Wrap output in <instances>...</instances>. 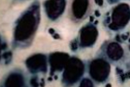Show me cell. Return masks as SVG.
<instances>
[{
    "label": "cell",
    "mask_w": 130,
    "mask_h": 87,
    "mask_svg": "<svg viewBox=\"0 0 130 87\" xmlns=\"http://www.w3.org/2000/svg\"><path fill=\"white\" fill-rule=\"evenodd\" d=\"M39 6L34 4L25 12L17 23L14 37L17 42H24L29 40L37 28L39 20Z\"/></svg>",
    "instance_id": "6da1fadb"
},
{
    "label": "cell",
    "mask_w": 130,
    "mask_h": 87,
    "mask_svg": "<svg viewBox=\"0 0 130 87\" xmlns=\"http://www.w3.org/2000/svg\"><path fill=\"white\" fill-rule=\"evenodd\" d=\"M84 70V65L80 60L76 58H71L64 68L63 79L69 84L75 83L81 77Z\"/></svg>",
    "instance_id": "7a4b0ae2"
},
{
    "label": "cell",
    "mask_w": 130,
    "mask_h": 87,
    "mask_svg": "<svg viewBox=\"0 0 130 87\" xmlns=\"http://www.w3.org/2000/svg\"><path fill=\"white\" fill-rule=\"evenodd\" d=\"M110 67L104 60L98 59L92 62L90 67V73L92 77L96 81L102 82L108 77Z\"/></svg>",
    "instance_id": "3957f363"
},
{
    "label": "cell",
    "mask_w": 130,
    "mask_h": 87,
    "mask_svg": "<svg viewBox=\"0 0 130 87\" xmlns=\"http://www.w3.org/2000/svg\"><path fill=\"white\" fill-rule=\"evenodd\" d=\"M130 19L129 7L126 4H122L115 8L112 14V24L117 30L125 26Z\"/></svg>",
    "instance_id": "277c9868"
},
{
    "label": "cell",
    "mask_w": 130,
    "mask_h": 87,
    "mask_svg": "<svg viewBox=\"0 0 130 87\" xmlns=\"http://www.w3.org/2000/svg\"><path fill=\"white\" fill-rule=\"evenodd\" d=\"M64 1H48L44 3L47 16L52 20L57 19L64 12L66 7Z\"/></svg>",
    "instance_id": "5b68a950"
},
{
    "label": "cell",
    "mask_w": 130,
    "mask_h": 87,
    "mask_svg": "<svg viewBox=\"0 0 130 87\" xmlns=\"http://www.w3.org/2000/svg\"><path fill=\"white\" fill-rule=\"evenodd\" d=\"M26 64L32 72H45L47 70L46 57L43 54H36L29 57L26 60Z\"/></svg>",
    "instance_id": "8992f818"
},
{
    "label": "cell",
    "mask_w": 130,
    "mask_h": 87,
    "mask_svg": "<svg viewBox=\"0 0 130 87\" xmlns=\"http://www.w3.org/2000/svg\"><path fill=\"white\" fill-rule=\"evenodd\" d=\"M69 56L67 53L55 52L50 55L49 61L51 66V73L60 71L64 68L69 61Z\"/></svg>",
    "instance_id": "52a82bcc"
},
{
    "label": "cell",
    "mask_w": 130,
    "mask_h": 87,
    "mask_svg": "<svg viewBox=\"0 0 130 87\" xmlns=\"http://www.w3.org/2000/svg\"><path fill=\"white\" fill-rule=\"evenodd\" d=\"M98 35L96 29L89 26L82 30L80 35V44L83 47L89 46L94 43Z\"/></svg>",
    "instance_id": "ba28073f"
},
{
    "label": "cell",
    "mask_w": 130,
    "mask_h": 87,
    "mask_svg": "<svg viewBox=\"0 0 130 87\" xmlns=\"http://www.w3.org/2000/svg\"><path fill=\"white\" fill-rule=\"evenodd\" d=\"M88 2L86 1H76L72 5V11L76 19H80L86 13L88 8Z\"/></svg>",
    "instance_id": "9c48e42d"
},
{
    "label": "cell",
    "mask_w": 130,
    "mask_h": 87,
    "mask_svg": "<svg viewBox=\"0 0 130 87\" xmlns=\"http://www.w3.org/2000/svg\"><path fill=\"white\" fill-rule=\"evenodd\" d=\"M107 53L111 59L117 60L122 57L123 50L120 45L117 43H112L108 46Z\"/></svg>",
    "instance_id": "30bf717a"
},
{
    "label": "cell",
    "mask_w": 130,
    "mask_h": 87,
    "mask_svg": "<svg viewBox=\"0 0 130 87\" xmlns=\"http://www.w3.org/2000/svg\"><path fill=\"white\" fill-rule=\"evenodd\" d=\"M23 84L24 80L22 76L19 73H12L7 79L5 87H22Z\"/></svg>",
    "instance_id": "8fae6325"
},
{
    "label": "cell",
    "mask_w": 130,
    "mask_h": 87,
    "mask_svg": "<svg viewBox=\"0 0 130 87\" xmlns=\"http://www.w3.org/2000/svg\"><path fill=\"white\" fill-rule=\"evenodd\" d=\"M79 87H93L92 83L89 79H85L80 83Z\"/></svg>",
    "instance_id": "7c38bea8"
},
{
    "label": "cell",
    "mask_w": 130,
    "mask_h": 87,
    "mask_svg": "<svg viewBox=\"0 0 130 87\" xmlns=\"http://www.w3.org/2000/svg\"><path fill=\"white\" fill-rule=\"evenodd\" d=\"M71 47L72 49L73 50H76L77 48L78 45L77 41L76 40H74L71 44Z\"/></svg>",
    "instance_id": "4fadbf2b"
},
{
    "label": "cell",
    "mask_w": 130,
    "mask_h": 87,
    "mask_svg": "<svg viewBox=\"0 0 130 87\" xmlns=\"http://www.w3.org/2000/svg\"><path fill=\"white\" fill-rule=\"evenodd\" d=\"M31 85L33 86L34 87H38L39 86V84L38 83L37 81V79L36 78H32L31 80Z\"/></svg>",
    "instance_id": "5bb4252c"
},
{
    "label": "cell",
    "mask_w": 130,
    "mask_h": 87,
    "mask_svg": "<svg viewBox=\"0 0 130 87\" xmlns=\"http://www.w3.org/2000/svg\"><path fill=\"white\" fill-rule=\"evenodd\" d=\"M12 56V53L10 52H6L3 55V58L5 59H9Z\"/></svg>",
    "instance_id": "9a60e30c"
},
{
    "label": "cell",
    "mask_w": 130,
    "mask_h": 87,
    "mask_svg": "<svg viewBox=\"0 0 130 87\" xmlns=\"http://www.w3.org/2000/svg\"><path fill=\"white\" fill-rule=\"evenodd\" d=\"M7 47V44L5 43H2V44H1V49H5Z\"/></svg>",
    "instance_id": "2e32d148"
},
{
    "label": "cell",
    "mask_w": 130,
    "mask_h": 87,
    "mask_svg": "<svg viewBox=\"0 0 130 87\" xmlns=\"http://www.w3.org/2000/svg\"><path fill=\"white\" fill-rule=\"evenodd\" d=\"M95 2L96 3L99 5L101 6L103 4V1H95Z\"/></svg>",
    "instance_id": "e0dca14e"
},
{
    "label": "cell",
    "mask_w": 130,
    "mask_h": 87,
    "mask_svg": "<svg viewBox=\"0 0 130 87\" xmlns=\"http://www.w3.org/2000/svg\"><path fill=\"white\" fill-rule=\"evenodd\" d=\"M49 32L50 34L52 35V34H54V33H55V31L53 29L50 28L49 29Z\"/></svg>",
    "instance_id": "ac0fdd59"
},
{
    "label": "cell",
    "mask_w": 130,
    "mask_h": 87,
    "mask_svg": "<svg viewBox=\"0 0 130 87\" xmlns=\"http://www.w3.org/2000/svg\"><path fill=\"white\" fill-rule=\"evenodd\" d=\"M53 37L54 38V39H59L60 38V36L58 34H55V35L53 36Z\"/></svg>",
    "instance_id": "d6986e66"
},
{
    "label": "cell",
    "mask_w": 130,
    "mask_h": 87,
    "mask_svg": "<svg viewBox=\"0 0 130 87\" xmlns=\"http://www.w3.org/2000/svg\"><path fill=\"white\" fill-rule=\"evenodd\" d=\"M95 15L96 17H99L100 16V14L98 10H96L95 11Z\"/></svg>",
    "instance_id": "ffe728a7"
},
{
    "label": "cell",
    "mask_w": 130,
    "mask_h": 87,
    "mask_svg": "<svg viewBox=\"0 0 130 87\" xmlns=\"http://www.w3.org/2000/svg\"><path fill=\"white\" fill-rule=\"evenodd\" d=\"M122 38L123 40H126L127 39L128 36H126V35H122Z\"/></svg>",
    "instance_id": "44dd1931"
},
{
    "label": "cell",
    "mask_w": 130,
    "mask_h": 87,
    "mask_svg": "<svg viewBox=\"0 0 130 87\" xmlns=\"http://www.w3.org/2000/svg\"><path fill=\"white\" fill-rule=\"evenodd\" d=\"M116 39L117 40V41H118V42H121V41H120V37H119V35H118V36H117Z\"/></svg>",
    "instance_id": "7402d4cb"
},
{
    "label": "cell",
    "mask_w": 130,
    "mask_h": 87,
    "mask_svg": "<svg viewBox=\"0 0 130 87\" xmlns=\"http://www.w3.org/2000/svg\"><path fill=\"white\" fill-rule=\"evenodd\" d=\"M94 20V18L93 17H90V21L93 22Z\"/></svg>",
    "instance_id": "603a6c76"
},
{
    "label": "cell",
    "mask_w": 130,
    "mask_h": 87,
    "mask_svg": "<svg viewBox=\"0 0 130 87\" xmlns=\"http://www.w3.org/2000/svg\"><path fill=\"white\" fill-rule=\"evenodd\" d=\"M106 87H111V85L110 84H108L106 85Z\"/></svg>",
    "instance_id": "cb8c5ba5"
},
{
    "label": "cell",
    "mask_w": 130,
    "mask_h": 87,
    "mask_svg": "<svg viewBox=\"0 0 130 87\" xmlns=\"http://www.w3.org/2000/svg\"><path fill=\"white\" fill-rule=\"evenodd\" d=\"M98 21H95V24H96L98 23Z\"/></svg>",
    "instance_id": "d4e9b609"
},
{
    "label": "cell",
    "mask_w": 130,
    "mask_h": 87,
    "mask_svg": "<svg viewBox=\"0 0 130 87\" xmlns=\"http://www.w3.org/2000/svg\"><path fill=\"white\" fill-rule=\"evenodd\" d=\"M129 42H130V39H129Z\"/></svg>",
    "instance_id": "484cf974"
},
{
    "label": "cell",
    "mask_w": 130,
    "mask_h": 87,
    "mask_svg": "<svg viewBox=\"0 0 130 87\" xmlns=\"http://www.w3.org/2000/svg\"><path fill=\"white\" fill-rule=\"evenodd\" d=\"M129 48H130V47H129Z\"/></svg>",
    "instance_id": "4316f807"
}]
</instances>
